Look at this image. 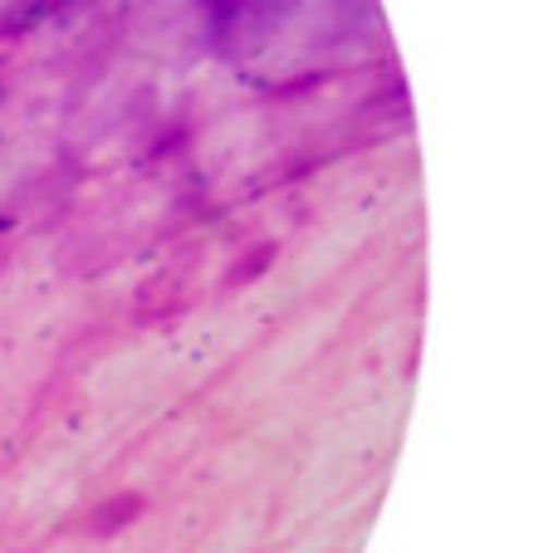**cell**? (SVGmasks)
Wrapping results in <instances>:
<instances>
[{
	"label": "cell",
	"instance_id": "6da1fadb",
	"mask_svg": "<svg viewBox=\"0 0 558 553\" xmlns=\"http://www.w3.org/2000/svg\"><path fill=\"white\" fill-rule=\"evenodd\" d=\"M143 509H147V500L137 495V490H128V495H113V500H104V505L88 509L84 534H88V539H108V534H118V529L133 525Z\"/></svg>",
	"mask_w": 558,
	"mask_h": 553
},
{
	"label": "cell",
	"instance_id": "7a4b0ae2",
	"mask_svg": "<svg viewBox=\"0 0 558 553\" xmlns=\"http://www.w3.org/2000/svg\"><path fill=\"white\" fill-rule=\"evenodd\" d=\"M172 314H182V290H177L172 274L153 280L143 294H137V319L143 323H167Z\"/></svg>",
	"mask_w": 558,
	"mask_h": 553
},
{
	"label": "cell",
	"instance_id": "3957f363",
	"mask_svg": "<svg viewBox=\"0 0 558 553\" xmlns=\"http://www.w3.org/2000/svg\"><path fill=\"white\" fill-rule=\"evenodd\" d=\"M275 255H279V245H275V241L255 245L251 255H241V260H235L231 270H226V284H251V280H260V274L275 265Z\"/></svg>",
	"mask_w": 558,
	"mask_h": 553
},
{
	"label": "cell",
	"instance_id": "277c9868",
	"mask_svg": "<svg viewBox=\"0 0 558 553\" xmlns=\"http://www.w3.org/2000/svg\"><path fill=\"white\" fill-rule=\"evenodd\" d=\"M15 20H0V29H5V25H25V20H35L39 15V10H59V5H64V0H15Z\"/></svg>",
	"mask_w": 558,
	"mask_h": 553
},
{
	"label": "cell",
	"instance_id": "5b68a950",
	"mask_svg": "<svg viewBox=\"0 0 558 553\" xmlns=\"http://www.w3.org/2000/svg\"><path fill=\"white\" fill-rule=\"evenodd\" d=\"M241 5H245V0H206V10H211V20H221V25H226V20H235V15H241Z\"/></svg>",
	"mask_w": 558,
	"mask_h": 553
}]
</instances>
